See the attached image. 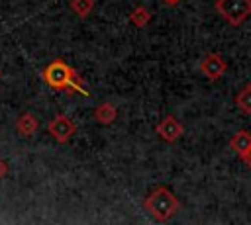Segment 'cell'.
Instances as JSON below:
<instances>
[{
	"label": "cell",
	"instance_id": "6da1fadb",
	"mask_svg": "<svg viewBox=\"0 0 251 225\" xmlns=\"http://www.w3.org/2000/svg\"><path fill=\"white\" fill-rule=\"evenodd\" d=\"M41 78L43 82L55 90V92H65V94H84L88 96V90L84 88V80L82 76L73 68L69 67L63 59H55L51 61L43 70H41Z\"/></svg>",
	"mask_w": 251,
	"mask_h": 225
},
{
	"label": "cell",
	"instance_id": "5b68a950",
	"mask_svg": "<svg viewBox=\"0 0 251 225\" xmlns=\"http://www.w3.org/2000/svg\"><path fill=\"white\" fill-rule=\"evenodd\" d=\"M226 70H227V63L218 53H208L200 61V72H202V76L208 78V80H212V82L214 80H220L226 74Z\"/></svg>",
	"mask_w": 251,
	"mask_h": 225
},
{
	"label": "cell",
	"instance_id": "4fadbf2b",
	"mask_svg": "<svg viewBox=\"0 0 251 225\" xmlns=\"http://www.w3.org/2000/svg\"><path fill=\"white\" fill-rule=\"evenodd\" d=\"M239 158L243 160V164H245L247 168H251V147H249V149H247V151H245V153H243Z\"/></svg>",
	"mask_w": 251,
	"mask_h": 225
},
{
	"label": "cell",
	"instance_id": "7c38bea8",
	"mask_svg": "<svg viewBox=\"0 0 251 225\" xmlns=\"http://www.w3.org/2000/svg\"><path fill=\"white\" fill-rule=\"evenodd\" d=\"M69 6H71V10H73L80 20H84V18H88L90 12L94 10V0H71Z\"/></svg>",
	"mask_w": 251,
	"mask_h": 225
},
{
	"label": "cell",
	"instance_id": "52a82bcc",
	"mask_svg": "<svg viewBox=\"0 0 251 225\" xmlns=\"http://www.w3.org/2000/svg\"><path fill=\"white\" fill-rule=\"evenodd\" d=\"M39 129V121L33 113L29 112H24L18 119H16V131L22 135V137H31L35 131Z\"/></svg>",
	"mask_w": 251,
	"mask_h": 225
},
{
	"label": "cell",
	"instance_id": "277c9868",
	"mask_svg": "<svg viewBox=\"0 0 251 225\" xmlns=\"http://www.w3.org/2000/svg\"><path fill=\"white\" fill-rule=\"evenodd\" d=\"M47 131L49 135L57 141V143H67L75 133H76V125L71 121V117L57 113L49 123H47Z\"/></svg>",
	"mask_w": 251,
	"mask_h": 225
},
{
	"label": "cell",
	"instance_id": "8fae6325",
	"mask_svg": "<svg viewBox=\"0 0 251 225\" xmlns=\"http://www.w3.org/2000/svg\"><path fill=\"white\" fill-rule=\"evenodd\" d=\"M235 106L245 115H251V84H243V88L235 94Z\"/></svg>",
	"mask_w": 251,
	"mask_h": 225
},
{
	"label": "cell",
	"instance_id": "8992f818",
	"mask_svg": "<svg viewBox=\"0 0 251 225\" xmlns=\"http://www.w3.org/2000/svg\"><path fill=\"white\" fill-rule=\"evenodd\" d=\"M155 133H157L165 143H175V141H178V139L182 137L184 127H182V123H180L176 117L165 115V117L155 125Z\"/></svg>",
	"mask_w": 251,
	"mask_h": 225
},
{
	"label": "cell",
	"instance_id": "ba28073f",
	"mask_svg": "<svg viewBox=\"0 0 251 225\" xmlns=\"http://www.w3.org/2000/svg\"><path fill=\"white\" fill-rule=\"evenodd\" d=\"M116 117H118V110H116V106L110 104V102H102V104H98V106L94 108V119H96L100 125H110V123L116 121Z\"/></svg>",
	"mask_w": 251,
	"mask_h": 225
},
{
	"label": "cell",
	"instance_id": "30bf717a",
	"mask_svg": "<svg viewBox=\"0 0 251 225\" xmlns=\"http://www.w3.org/2000/svg\"><path fill=\"white\" fill-rule=\"evenodd\" d=\"M129 22L133 27L141 29L151 22V12L145 6H133V10L129 12Z\"/></svg>",
	"mask_w": 251,
	"mask_h": 225
},
{
	"label": "cell",
	"instance_id": "7a4b0ae2",
	"mask_svg": "<svg viewBox=\"0 0 251 225\" xmlns=\"http://www.w3.org/2000/svg\"><path fill=\"white\" fill-rule=\"evenodd\" d=\"M143 207H145V211H147L155 221L165 223V221H169V219L178 211L180 203H178L176 196H175L169 188L157 186L155 190H151V192L145 196Z\"/></svg>",
	"mask_w": 251,
	"mask_h": 225
},
{
	"label": "cell",
	"instance_id": "9c48e42d",
	"mask_svg": "<svg viewBox=\"0 0 251 225\" xmlns=\"http://www.w3.org/2000/svg\"><path fill=\"white\" fill-rule=\"evenodd\" d=\"M249 147H251V133H249L247 129H239V131L229 139V149H231L237 157H241Z\"/></svg>",
	"mask_w": 251,
	"mask_h": 225
},
{
	"label": "cell",
	"instance_id": "2e32d148",
	"mask_svg": "<svg viewBox=\"0 0 251 225\" xmlns=\"http://www.w3.org/2000/svg\"><path fill=\"white\" fill-rule=\"evenodd\" d=\"M0 78H2V70H0Z\"/></svg>",
	"mask_w": 251,
	"mask_h": 225
},
{
	"label": "cell",
	"instance_id": "5bb4252c",
	"mask_svg": "<svg viewBox=\"0 0 251 225\" xmlns=\"http://www.w3.org/2000/svg\"><path fill=\"white\" fill-rule=\"evenodd\" d=\"M6 174H8V164H6V162L0 158V178H4Z\"/></svg>",
	"mask_w": 251,
	"mask_h": 225
},
{
	"label": "cell",
	"instance_id": "9a60e30c",
	"mask_svg": "<svg viewBox=\"0 0 251 225\" xmlns=\"http://www.w3.org/2000/svg\"><path fill=\"white\" fill-rule=\"evenodd\" d=\"M163 4H167V6H178L182 0H161Z\"/></svg>",
	"mask_w": 251,
	"mask_h": 225
},
{
	"label": "cell",
	"instance_id": "3957f363",
	"mask_svg": "<svg viewBox=\"0 0 251 225\" xmlns=\"http://www.w3.org/2000/svg\"><path fill=\"white\" fill-rule=\"evenodd\" d=\"M214 8L231 27H239L251 16V0H216Z\"/></svg>",
	"mask_w": 251,
	"mask_h": 225
}]
</instances>
